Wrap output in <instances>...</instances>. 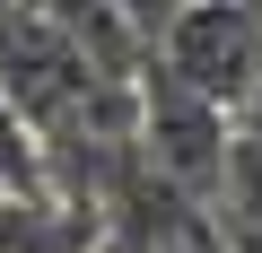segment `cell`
<instances>
[{"label": "cell", "instance_id": "1", "mask_svg": "<svg viewBox=\"0 0 262 253\" xmlns=\"http://www.w3.org/2000/svg\"><path fill=\"white\" fill-rule=\"evenodd\" d=\"M158 53L184 87H201L236 113L262 79V18H253V0H184L158 27Z\"/></svg>", "mask_w": 262, "mask_h": 253}, {"label": "cell", "instance_id": "2", "mask_svg": "<svg viewBox=\"0 0 262 253\" xmlns=\"http://www.w3.org/2000/svg\"><path fill=\"white\" fill-rule=\"evenodd\" d=\"M227 140H236V122H227L219 96L184 87L175 70H158V79L140 87V157H149L166 183H184L192 201L219 192V175H227Z\"/></svg>", "mask_w": 262, "mask_h": 253}, {"label": "cell", "instance_id": "3", "mask_svg": "<svg viewBox=\"0 0 262 253\" xmlns=\"http://www.w3.org/2000/svg\"><path fill=\"white\" fill-rule=\"evenodd\" d=\"M0 183L27 192V201H44V131L27 122V105L9 87H0Z\"/></svg>", "mask_w": 262, "mask_h": 253}, {"label": "cell", "instance_id": "4", "mask_svg": "<svg viewBox=\"0 0 262 253\" xmlns=\"http://www.w3.org/2000/svg\"><path fill=\"white\" fill-rule=\"evenodd\" d=\"M114 9H122L131 27H140V35H158V27H166V18L184 9V0H114Z\"/></svg>", "mask_w": 262, "mask_h": 253}, {"label": "cell", "instance_id": "5", "mask_svg": "<svg viewBox=\"0 0 262 253\" xmlns=\"http://www.w3.org/2000/svg\"><path fill=\"white\" fill-rule=\"evenodd\" d=\"M88 253H158V244H149V236H131V227H96Z\"/></svg>", "mask_w": 262, "mask_h": 253}, {"label": "cell", "instance_id": "6", "mask_svg": "<svg viewBox=\"0 0 262 253\" xmlns=\"http://www.w3.org/2000/svg\"><path fill=\"white\" fill-rule=\"evenodd\" d=\"M236 131H253V140H262V79H253V96L236 105Z\"/></svg>", "mask_w": 262, "mask_h": 253}]
</instances>
